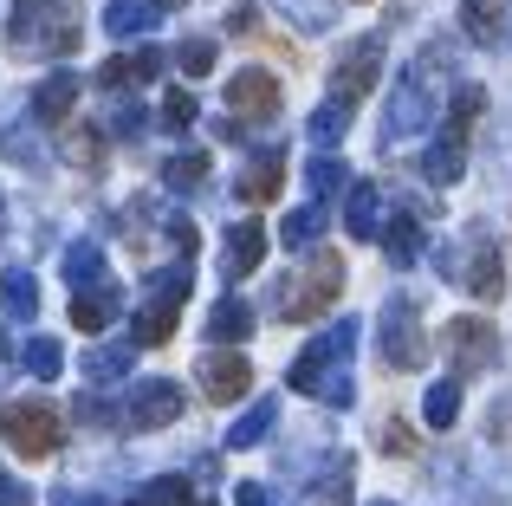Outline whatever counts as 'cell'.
Segmentation results:
<instances>
[{
  "label": "cell",
  "mask_w": 512,
  "mask_h": 506,
  "mask_svg": "<svg viewBox=\"0 0 512 506\" xmlns=\"http://www.w3.org/2000/svg\"><path fill=\"white\" fill-rule=\"evenodd\" d=\"M13 52H78V0H13V20H7Z\"/></svg>",
  "instance_id": "obj_1"
},
{
  "label": "cell",
  "mask_w": 512,
  "mask_h": 506,
  "mask_svg": "<svg viewBox=\"0 0 512 506\" xmlns=\"http://www.w3.org/2000/svg\"><path fill=\"white\" fill-rule=\"evenodd\" d=\"M435 72H448V52L428 46L422 59L396 78V91H389V104H383V137L389 143H409L415 130L435 124V91H428V78H435Z\"/></svg>",
  "instance_id": "obj_2"
},
{
  "label": "cell",
  "mask_w": 512,
  "mask_h": 506,
  "mask_svg": "<svg viewBox=\"0 0 512 506\" xmlns=\"http://www.w3.org/2000/svg\"><path fill=\"white\" fill-rule=\"evenodd\" d=\"M0 442H7L13 455L46 461V455H59L65 422H59V409H52L46 396H26V403H0Z\"/></svg>",
  "instance_id": "obj_3"
},
{
  "label": "cell",
  "mask_w": 512,
  "mask_h": 506,
  "mask_svg": "<svg viewBox=\"0 0 512 506\" xmlns=\"http://www.w3.org/2000/svg\"><path fill=\"white\" fill-rule=\"evenodd\" d=\"M182 299H188V260H175L169 273H156L150 292H143L137 325H130V344H137V351L169 344V338H175V318H182Z\"/></svg>",
  "instance_id": "obj_4"
},
{
  "label": "cell",
  "mask_w": 512,
  "mask_h": 506,
  "mask_svg": "<svg viewBox=\"0 0 512 506\" xmlns=\"http://www.w3.org/2000/svg\"><path fill=\"white\" fill-rule=\"evenodd\" d=\"M338 292H344V260H338V253H312V266H305V273L279 292V318L305 325V318L331 312V299H338Z\"/></svg>",
  "instance_id": "obj_5"
},
{
  "label": "cell",
  "mask_w": 512,
  "mask_h": 506,
  "mask_svg": "<svg viewBox=\"0 0 512 506\" xmlns=\"http://www.w3.org/2000/svg\"><path fill=\"white\" fill-rule=\"evenodd\" d=\"M350 344H357V318H338L325 338L305 344V357L292 364V377H286V383H292V390H312V396H318V390H325V383L350 364Z\"/></svg>",
  "instance_id": "obj_6"
},
{
  "label": "cell",
  "mask_w": 512,
  "mask_h": 506,
  "mask_svg": "<svg viewBox=\"0 0 512 506\" xmlns=\"http://www.w3.org/2000/svg\"><path fill=\"white\" fill-rule=\"evenodd\" d=\"M376 338H383V364L389 370H422L428 338H422V312H415V299H389L383 318H376Z\"/></svg>",
  "instance_id": "obj_7"
},
{
  "label": "cell",
  "mask_w": 512,
  "mask_h": 506,
  "mask_svg": "<svg viewBox=\"0 0 512 506\" xmlns=\"http://www.w3.org/2000/svg\"><path fill=\"white\" fill-rule=\"evenodd\" d=\"M279 104H286V91H279V78L260 72V65L227 78V111H234V124H273Z\"/></svg>",
  "instance_id": "obj_8"
},
{
  "label": "cell",
  "mask_w": 512,
  "mask_h": 506,
  "mask_svg": "<svg viewBox=\"0 0 512 506\" xmlns=\"http://www.w3.org/2000/svg\"><path fill=\"white\" fill-rule=\"evenodd\" d=\"M441 351L454 357V377H480L493 364V351H500V338H493L487 318H448L441 325Z\"/></svg>",
  "instance_id": "obj_9"
},
{
  "label": "cell",
  "mask_w": 512,
  "mask_h": 506,
  "mask_svg": "<svg viewBox=\"0 0 512 506\" xmlns=\"http://www.w3.org/2000/svg\"><path fill=\"white\" fill-rule=\"evenodd\" d=\"M175 416H182V383L169 377H143L124 403V429H169Z\"/></svg>",
  "instance_id": "obj_10"
},
{
  "label": "cell",
  "mask_w": 512,
  "mask_h": 506,
  "mask_svg": "<svg viewBox=\"0 0 512 506\" xmlns=\"http://www.w3.org/2000/svg\"><path fill=\"white\" fill-rule=\"evenodd\" d=\"M253 383V364L234 351V344H214V351H201V390H208V403H240Z\"/></svg>",
  "instance_id": "obj_11"
},
{
  "label": "cell",
  "mask_w": 512,
  "mask_h": 506,
  "mask_svg": "<svg viewBox=\"0 0 512 506\" xmlns=\"http://www.w3.org/2000/svg\"><path fill=\"white\" fill-rule=\"evenodd\" d=\"M376 72H383V39H357V46L338 59V72H331V98H344V104H363V91L376 85Z\"/></svg>",
  "instance_id": "obj_12"
},
{
  "label": "cell",
  "mask_w": 512,
  "mask_h": 506,
  "mask_svg": "<svg viewBox=\"0 0 512 506\" xmlns=\"http://www.w3.org/2000/svg\"><path fill=\"white\" fill-rule=\"evenodd\" d=\"M454 279H467V292L474 299H500L506 292V266H500V247L487 241V234H467V266H454Z\"/></svg>",
  "instance_id": "obj_13"
},
{
  "label": "cell",
  "mask_w": 512,
  "mask_h": 506,
  "mask_svg": "<svg viewBox=\"0 0 512 506\" xmlns=\"http://www.w3.org/2000/svg\"><path fill=\"white\" fill-rule=\"evenodd\" d=\"M117 318H124V292H117L111 279H104V286H85L72 299V325L78 331H111Z\"/></svg>",
  "instance_id": "obj_14"
},
{
  "label": "cell",
  "mask_w": 512,
  "mask_h": 506,
  "mask_svg": "<svg viewBox=\"0 0 512 506\" xmlns=\"http://www.w3.org/2000/svg\"><path fill=\"white\" fill-rule=\"evenodd\" d=\"M260 260H266V228H260V221H240V228H227V247H221V273H227V279H247Z\"/></svg>",
  "instance_id": "obj_15"
},
{
  "label": "cell",
  "mask_w": 512,
  "mask_h": 506,
  "mask_svg": "<svg viewBox=\"0 0 512 506\" xmlns=\"http://www.w3.org/2000/svg\"><path fill=\"white\" fill-rule=\"evenodd\" d=\"M344 228H350V241H376V228H383V189L376 182H350Z\"/></svg>",
  "instance_id": "obj_16"
},
{
  "label": "cell",
  "mask_w": 512,
  "mask_h": 506,
  "mask_svg": "<svg viewBox=\"0 0 512 506\" xmlns=\"http://www.w3.org/2000/svg\"><path fill=\"white\" fill-rule=\"evenodd\" d=\"M156 72H163V52L143 46V52H130V59H104L98 65V85L104 91H124V85H150Z\"/></svg>",
  "instance_id": "obj_17"
},
{
  "label": "cell",
  "mask_w": 512,
  "mask_h": 506,
  "mask_svg": "<svg viewBox=\"0 0 512 506\" xmlns=\"http://www.w3.org/2000/svg\"><path fill=\"white\" fill-rule=\"evenodd\" d=\"M461 169H467V137L441 130V137L428 143V156H422V176L435 182V189H448V182H461Z\"/></svg>",
  "instance_id": "obj_18"
},
{
  "label": "cell",
  "mask_w": 512,
  "mask_h": 506,
  "mask_svg": "<svg viewBox=\"0 0 512 506\" xmlns=\"http://www.w3.org/2000/svg\"><path fill=\"white\" fill-rule=\"evenodd\" d=\"M72 104H78V78L72 72L39 78V91H33V117H39V124H65V117H72Z\"/></svg>",
  "instance_id": "obj_19"
},
{
  "label": "cell",
  "mask_w": 512,
  "mask_h": 506,
  "mask_svg": "<svg viewBox=\"0 0 512 506\" xmlns=\"http://www.w3.org/2000/svg\"><path fill=\"white\" fill-rule=\"evenodd\" d=\"M253 338V305L247 299H221L208 312V344H247Z\"/></svg>",
  "instance_id": "obj_20"
},
{
  "label": "cell",
  "mask_w": 512,
  "mask_h": 506,
  "mask_svg": "<svg viewBox=\"0 0 512 506\" xmlns=\"http://www.w3.org/2000/svg\"><path fill=\"white\" fill-rule=\"evenodd\" d=\"M376 234H383V253H389V266H415V260H422V221H415V215H396V221H389V228H376Z\"/></svg>",
  "instance_id": "obj_21"
},
{
  "label": "cell",
  "mask_w": 512,
  "mask_h": 506,
  "mask_svg": "<svg viewBox=\"0 0 512 506\" xmlns=\"http://www.w3.org/2000/svg\"><path fill=\"white\" fill-rule=\"evenodd\" d=\"M279 176H286V163H279V156L266 150L260 163H247V169H240L234 195H240V202H273V195H279Z\"/></svg>",
  "instance_id": "obj_22"
},
{
  "label": "cell",
  "mask_w": 512,
  "mask_h": 506,
  "mask_svg": "<svg viewBox=\"0 0 512 506\" xmlns=\"http://www.w3.org/2000/svg\"><path fill=\"white\" fill-rule=\"evenodd\" d=\"M104 247H91V241H78V247H65V286L72 292H85V286H104Z\"/></svg>",
  "instance_id": "obj_23"
},
{
  "label": "cell",
  "mask_w": 512,
  "mask_h": 506,
  "mask_svg": "<svg viewBox=\"0 0 512 506\" xmlns=\"http://www.w3.org/2000/svg\"><path fill=\"white\" fill-rule=\"evenodd\" d=\"M305 506H350V455H331V468L305 487Z\"/></svg>",
  "instance_id": "obj_24"
},
{
  "label": "cell",
  "mask_w": 512,
  "mask_h": 506,
  "mask_svg": "<svg viewBox=\"0 0 512 506\" xmlns=\"http://www.w3.org/2000/svg\"><path fill=\"white\" fill-rule=\"evenodd\" d=\"M150 26H156L150 0H111V7H104V33H117V39H137V33H150Z\"/></svg>",
  "instance_id": "obj_25"
},
{
  "label": "cell",
  "mask_w": 512,
  "mask_h": 506,
  "mask_svg": "<svg viewBox=\"0 0 512 506\" xmlns=\"http://www.w3.org/2000/svg\"><path fill=\"white\" fill-rule=\"evenodd\" d=\"M0 312L26 325V318L39 312V279L33 273H0Z\"/></svg>",
  "instance_id": "obj_26"
},
{
  "label": "cell",
  "mask_w": 512,
  "mask_h": 506,
  "mask_svg": "<svg viewBox=\"0 0 512 506\" xmlns=\"http://www.w3.org/2000/svg\"><path fill=\"white\" fill-rule=\"evenodd\" d=\"M454 416H461V377H441L435 390L422 396V422L428 429H454Z\"/></svg>",
  "instance_id": "obj_27"
},
{
  "label": "cell",
  "mask_w": 512,
  "mask_h": 506,
  "mask_svg": "<svg viewBox=\"0 0 512 506\" xmlns=\"http://www.w3.org/2000/svg\"><path fill=\"white\" fill-rule=\"evenodd\" d=\"M325 202H312V208H292L286 221H279V247H312L318 234H325Z\"/></svg>",
  "instance_id": "obj_28"
},
{
  "label": "cell",
  "mask_w": 512,
  "mask_h": 506,
  "mask_svg": "<svg viewBox=\"0 0 512 506\" xmlns=\"http://www.w3.org/2000/svg\"><path fill=\"white\" fill-rule=\"evenodd\" d=\"M137 364V344H98V351H85V377L91 383H111V377H124V370Z\"/></svg>",
  "instance_id": "obj_29"
},
{
  "label": "cell",
  "mask_w": 512,
  "mask_h": 506,
  "mask_svg": "<svg viewBox=\"0 0 512 506\" xmlns=\"http://www.w3.org/2000/svg\"><path fill=\"white\" fill-rule=\"evenodd\" d=\"M208 150H182V156H169V163H163V182H169V189L175 195H188V189H201V182H208Z\"/></svg>",
  "instance_id": "obj_30"
},
{
  "label": "cell",
  "mask_w": 512,
  "mask_h": 506,
  "mask_svg": "<svg viewBox=\"0 0 512 506\" xmlns=\"http://www.w3.org/2000/svg\"><path fill=\"white\" fill-rule=\"evenodd\" d=\"M279 13H286L299 33H325L331 20H338V0H273Z\"/></svg>",
  "instance_id": "obj_31"
},
{
  "label": "cell",
  "mask_w": 512,
  "mask_h": 506,
  "mask_svg": "<svg viewBox=\"0 0 512 506\" xmlns=\"http://www.w3.org/2000/svg\"><path fill=\"white\" fill-rule=\"evenodd\" d=\"M305 189H312L318 202H331L338 189H350V169L338 163V156H312V163H305Z\"/></svg>",
  "instance_id": "obj_32"
},
{
  "label": "cell",
  "mask_w": 512,
  "mask_h": 506,
  "mask_svg": "<svg viewBox=\"0 0 512 506\" xmlns=\"http://www.w3.org/2000/svg\"><path fill=\"white\" fill-rule=\"evenodd\" d=\"M273 422H279V403H253L247 416H240L234 429H227V448H253L260 435H273Z\"/></svg>",
  "instance_id": "obj_33"
},
{
  "label": "cell",
  "mask_w": 512,
  "mask_h": 506,
  "mask_svg": "<svg viewBox=\"0 0 512 506\" xmlns=\"http://www.w3.org/2000/svg\"><path fill=\"white\" fill-rule=\"evenodd\" d=\"M350 111H357V104H344V98H325V104L312 111V124H305V130H312V143H338L344 130H350Z\"/></svg>",
  "instance_id": "obj_34"
},
{
  "label": "cell",
  "mask_w": 512,
  "mask_h": 506,
  "mask_svg": "<svg viewBox=\"0 0 512 506\" xmlns=\"http://www.w3.org/2000/svg\"><path fill=\"white\" fill-rule=\"evenodd\" d=\"M20 364L33 370L39 383H52V377L65 370V344H59V338H26V357H20Z\"/></svg>",
  "instance_id": "obj_35"
},
{
  "label": "cell",
  "mask_w": 512,
  "mask_h": 506,
  "mask_svg": "<svg viewBox=\"0 0 512 506\" xmlns=\"http://www.w3.org/2000/svg\"><path fill=\"white\" fill-rule=\"evenodd\" d=\"M461 26L480 39V46H493V39H500V7H493V0H467V7H461Z\"/></svg>",
  "instance_id": "obj_36"
},
{
  "label": "cell",
  "mask_w": 512,
  "mask_h": 506,
  "mask_svg": "<svg viewBox=\"0 0 512 506\" xmlns=\"http://www.w3.org/2000/svg\"><path fill=\"white\" fill-rule=\"evenodd\" d=\"M150 506H195V487L182 474H163V481H150Z\"/></svg>",
  "instance_id": "obj_37"
},
{
  "label": "cell",
  "mask_w": 512,
  "mask_h": 506,
  "mask_svg": "<svg viewBox=\"0 0 512 506\" xmlns=\"http://www.w3.org/2000/svg\"><path fill=\"white\" fill-rule=\"evenodd\" d=\"M98 130H72V137H65V156H72V163H85V169H98L104 163V150H98Z\"/></svg>",
  "instance_id": "obj_38"
},
{
  "label": "cell",
  "mask_w": 512,
  "mask_h": 506,
  "mask_svg": "<svg viewBox=\"0 0 512 506\" xmlns=\"http://www.w3.org/2000/svg\"><path fill=\"white\" fill-rule=\"evenodd\" d=\"M182 72L188 78H208L214 72V39H188V46H182Z\"/></svg>",
  "instance_id": "obj_39"
},
{
  "label": "cell",
  "mask_w": 512,
  "mask_h": 506,
  "mask_svg": "<svg viewBox=\"0 0 512 506\" xmlns=\"http://www.w3.org/2000/svg\"><path fill=\"white\" fill-rule=\"evenodd\" d=\"M163 124L169 130H188V124H195V91H169V98H163Z\"/></svg>",
  "instance_id": "obj_40"
},
{
  "label": "cell",
  "mask_w": 512,
  "mask_h": 506,
  "mask_svg": "<svg viewBox=\"0 0 512 506\" xmlns=\"http://www.w3.org/2000/svg\"><path fill=\"white\" fill-rule=\"evenodd\" d=\"M376 442L389 448V455H415V435H409V422H383V435Z\"/></svg>",
  "instance_id": "obj_41"
},
{
  "label": "cell",
  "mask_w": 512,
  "mask_h": 506,
  "mask_svg": "<svg viewBox=\"0 0 512 506\" xmlns=\"http://www.w3.org/2000/svg\"><path fill=\"white\" fill-rule=\"evenodd\" d=\"M0 506H33V487H26L20 474H7V468H0Z\"/></svg>",
  "instance_id": "obj_42"
},
{
  "label": "cell",
  "mask_w": 512,
  "mask_h": 506,
  "mask_svg": "<svg viewBox=\"0 0 512 506\" xmlns=\"http://www.w3.org/2000/svg\"><path fill=\"white\" fill-rule=\"evenodd\" d=\"M111 130H117V137H143V111H137V104H117V111H111Z\"/></svg>",
  "instance_id": "obj_43"
},
{
  "label": "cell",
  "mask_w": 512,
  "mask_h": 506,
  "mask_svg": "<svg viewBox=\"0 0 512 506\" xmlns=\"http://www.w3.org/2000/svg\"><path fill=\"white\" fill-rule=\"evenodd\" d=\"M169 241H175V253H182V260H188V253H195V228H188V221L175 215V221H169Z\"/></svg>",
  "instance_id": "obj_44"
},
{
  "label": "cell",
  "mask_w": 512,
  "mask_h": 506,
  "mask_svg": "<svg viewBox=\"0 0 512 506\" xmlns=\"http://www.w3.org/2000/svg\"><path fill=\"white\" fill-rule=\"evenodd\" d=\"M234 506H273V500H266L260 481H240V487H234Z\"/></svg>",
  "instance_id": "obj_45"
},
{
  "label": "cell",
  "mask_w": 512,
  "mask_h": 506,
  "mask_svg": "<svg viewBox=\"0 0 512 506\" xmlns=\"http://www.w3.org/2000/svg\"><path fill=\"white\" fill-rule=\"evenodd\" d=\"M227 33H253V7H247V0H240V7L227 13Z\"/></svg>",
  "instance_id": "obj_46"
},
{
  "label": "cell",
  "mask_w": 512,
  "mask_h": 506,
  "mask_svg": "<svg viewBox=\"0 0 512 506\" xmlns=\"http://www.w3.org/2000/svg\"><path fill=\"white\" fill-rule=\"evenodd\" d=\"M52 506H98L91 494H72V487H59V494H52Z\"/></svg>",
  "instance_id": "obj_47"
},
{
  "label": "cell",
  "mask_w": 512,
  "mask_h": 506,
  "mask_svg": "<svg viewBox=\"0 0 512 506\" xmlns=\"http://www.w3.org/2000/svg\"><path fill=\"white\" fill-rule=\"evenodd\" d=\"M150 7H156V13H163V7H182V0H150Z\"/></svg>",
  "instance_id": "obj_48"
},
{
  "label": "cell",
  "mask_w": 512,
  "mask_h": 506,
  "mask_svg": "<svg viewBox=\"0 0 512 506\" xmlns=\"http://www.w3.org/2000/svg\"><path fill=\"white\" fill-rule=\"evenodd\" d=\"M376 506H396V500H376Z\"/></svg>",
  "instance_id": "obj_49"
}]
</instances>
